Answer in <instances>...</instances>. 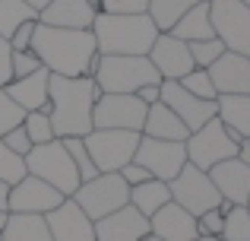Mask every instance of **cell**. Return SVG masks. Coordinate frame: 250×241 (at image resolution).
<instances>
[{
	"mask_svg": "<svg viewBox=\"0 0 250 241\" xmlns=\"http://www.w3.org/2000/svg\"><path fill=\"white\" fill-rule=\"evenodd\" d=\"M32 51L38 54L42 67L57 76H92L98 64V44L92 29H54L38 22Z\"/></svg>",
	"mask_w": 250,
	"mask_h": 241,
	"instance_id": "6da1fadb",
	"label": "cell"
},
{
	"mask_svg": "<svg viewBox=\"0 0 250 241\" xmlns=\"http://www.w3.org/2000/svg\"><path fill=\"white\" fill-rule=\"evenodd\" d=\"M102 95L98 83L92 76H57L51 73L48 80V108L51 124H54L57 140L67 136H85L92 133V111Z\"/></svg>",
	"mask_w": 250,
	"mask_h": 241,
	"instance_id": "7a4b0ae2",
	"label": "cell"
},
{
	"mask_svg": "<svg viewBox=\"0 0 250 241\" xmlns=\"http://www.w3.org/2000/svg\"><path fill=\"white\" fill-rule=\"evenodd\" d=\"M92 35L98 54H149L159 29L149 13H98Z\"/></svg>",
	"mask_w": 250,
	"mask_h": 241,
	"instance_id": "3957f363",
	"label": "cell"
},
{
	"mask_svg": "<svg viewBox=\"0 0 250 241\" xmlns=\"http://www.w3.org/2000/svg\"><path fill=\"white\" fill-rule=\"evenodd\" d=\"M92 80L102 92H130L136 95L143 86L162 83L159 70L152 67L149 54H98Z\"/></svg>",
	"mask_w": 250,
	"mask_h": 241,
	"instance_id": "277c9868",
	"label": "cell"
},
{
	"mask_svg": "<svg viewBox=\"0 0 250 241\" xmlns=\"http://www.w3.org/2000/svg\"><path fill=\"white\" fill-rule=\"evenodd\" d=\"M25 172L48 181L63 197H73L83 184L80 172H76L73 159H70L67 146H63V140H51V143H42V146H32V153L25 155Z\"/></svg>",
	"mask_w": 250,
	"mask_h": 241,
	"instance_id": "5b68a950",
	"label": "cell"
},
{
	"mask_svg": "<svg viewBox=\"0 0 250 241\" xmlns=\"http://www.w3.org/2000/svg\"><path fill=\"white\" fill-rule=\"evenodd\" d=\"M184 146H187V162L190 165H196L200 172H209V168L219 165V162L234 159L241 140H234V136L228 133L225 124L219 118H212L209 124H203L200 130H193V133L184 140Z\"/></svg>",
	"mask_w": 250,
	"mask_h": 241,
	"instance_id": "8992f818",
	"label": "cell"
},
{
	"mask_svg": "<svg viewBox=\"0 0 250 241\" xmlns=\"http://www.w3.org/2000/svg\"><path fill=\"white\" fill-rule=\"evenodd\" d=\"M73 200L92 222H98L102 216L130 203V187L117 172H104V175H95L92 181H83L80 191L73 194Z\"/></svg>",
	"mask_w": 250,
	"mask_h": 241,
	"instance_id": "52a82bcc",
	"label": "cell"
},
{
	"mask_svg": "<svg viewBox=\"0 0 250 241\" xmlns=\"http://www.w3.org/2000/svg\"><path fill=\"white\" fill-rule=\"evenodd\" d=\"M209 19L225 51L250 57V6L244 0H209Z\"/></svg>",
	"mask_w": 250,
	"mask_h": 241,
	"instance_id": "ba28073f",
	"label": "cell"
},
{
	"mask_svg": "<svg viewBox=\"0 0 250 241\" xmlns=\"http://www.w3.org/2000/svg\"><path fill=\"white\" fill-rule=\"evenodd\" d=\"M140 136L143 133H136V130H92L83 140L95 168L104 175V172H121L127 162H133Z\"/></svg>",
	"mask_w": 250,
	"mask_h": 241,
	"instance_id": "9c48e42d",
	"label": "cell"
},
{
	"mask_svg": "<svg viewBox=\"0 0 250 241\" xmlns=\"http://www.w3.org/2000/svg\"><path fill=\"white\" fill-rule=\"evenodd\" d=\"M149 105L130 92H102L92 111V127L95 130H136L143 133Z\"/></svg>",
	"mask_w": 250,
	"mask_h": 241,
	"instance_id": "30bf717a",
	"label": "cell"
},
{
	"mask_svg": "<svg viewBox=\"0 0 250 241\" xmlns=\"http://www.w3.org/2000/svg\"><path fill=\"white\" fill-rule=\"evenodd\" d=\"M168 187H171V200L177 206H184L190 216H200V213L212 210V206H222V194L215 191L209 172H200L190 162L177 172V178L168 181Z\"/></svg>",
	"mask_w": 250,
	"mask_h": 241,
	"instance_id": "8fae6325",
	"label": "cell"
},
{
	"mask_svg": "<svg viewBox=\"0 0 250 241\" xmlns=\"http://www.w3.org/2000/svg\"><path fill=\"white\" fill-rule=\"evenodd\" d=\"M133 162H140L152 178L159 181H171L177 178L184 165H187V146L174 140H152V136H140Z\"/></svg>",
	"mask_w": 250,
	"mask_h": 241,
	"instance_id": "7c38bea8",
	"label": "cell"
},
{
	"mask_svg": "<svg viewBox=\"0 0 250 241\" xmlns=\"http://www.w3.org/2000/svg\"><path fill=\"white\" fill-rule=\"evenodd\" d=\"M63 194L57 187H51L48 181L35 178V175H25L22 181L10 187V197H6V213H35V216H48L51 210L63 203Z\"/></svg>",
	"mask_w": 250,
	"mask_h": 241,
	"instance_id": "4fadbf2b",
	"label": "cell"
},
{
	"mask_svg": "<svg viewBox=\"0 0 250 241\" xmlns=\"http://www.w3.org/2000/svg\"><path fill=\"white\" fill-rule=\"evenodd\" d=\"M162 102H165L171 111L187 124L190 133L200 130L203 124H209V121L215 118V102H206V99L190 95L177 80H162Z\"/></svg>",
	"mask_w": 250,
	"mask_h": 241,
	"instance_id": "5bb4252c",
	"label": "cell"
},
{
	"mask_svg": "<svg viewBox=\"0 0 250 241\" xmlns=\"http://www.w3.org/2000/svg\"><path fill=\"white\" fill-rule=\"evenodd\" d=\"M149 61L159 70L162 80H181V76H187L196 67L193 57H190V44L174 38L171 32H159L155 44L149 48Z\"/></svg>",
	"mask_w": 250,
	"mask_h": 241,
	"instance_id": "9a60e30c",
	"label": "cell"
},
{
	"mask_svg": "<svg viewBox=\"0 0 250 241\" xmlns=\"http://www.w3.org/2000/svg\"><path fill=\"white\" fill-rule=\"evenodd\" d=\"M54 241H95V222L80 210L73 197H67L57 210H51L44 216Z\"/></svg>",
	"mask_w": 250,
	"mask_h": 241,
	"instance_id": "2e32d148",
	"label": "cell"
},
{
	"mask_svg": "<svg viewBox=\"0 0 250 241\" xmlns=\"http://www.w3.org/2000/svg\"><path fill=\"white\" fill-rule=\"evenodd\" d=\"M146 235H149V219L130 203L95 222V241H140Z\"/></svg>",
	"mask_w": 250,
	"mask_h": 241,
	"instance_id": "e0dca14e",
	"label": "cell"
},
{
	"mask_svg": "<svg viewBox=\"0 0 250 241\" xmlns=\"http://www.w3.org/2000/svg\"><path fill=\"white\" fill-rule=\"evenodd\" d=\"M209 178H212L215 191L222 194L225 203L247 206V200H250V165L247 162H241L238 155H234V159H225V162L209 168Z\"/></svg>",
	"mask_w": 250,
	"mask_h": 241,
	"instance_id": "ac0fdd59",
	"label": "cell"
},
{
	"mask_svg": "<svg viewBox=\"0 0 250 241\" xmlns=\"http://www.w3.org/2000/svg\"><path fill=\"white\" fill-rule=\"evenodd\" d=\"M209 80H212L219 95H244L250 92V57L225 51L219 61L209 67Z\"/></svg>",
	"mask_w": 250,
	"mask_h": 241,
	"instance_id": "d6986e66",
	"label": "cell"
},
{
	"mask_svg": "<svg viewBox=\"0 0 250 241\" xmlns=\"http://www.w3.org/2000/svg\"><path fill=\"white\" fill-rule=\"evenodd\" d=\"M149 235L162 241H190L200 235V225H196V216H190L184 206H177L171 200L155 216H149Z\"/></svg>",
	"mask_w": 250,
	"mask_h": 241,
	"instance_id": "ffe728a7",
	"label": "cell"
},
{
	"mask_svg": "<svg viewBox=\"0 0 250 241\" xmlns=\"http://www.w3.org/2000/svg\"><path fill=\"white\" fill-rule=\"evenodd\" d=\"M95 16L98 13L89 0H51L38 13V22L54 25V29H92Z\"/></svg>",
	"mask_w": 250,
	"mask_h": 241,
	"instance_id": "44dd1931",
	"label": "cell"
},
{
	"mask_svg": "<svg viewBox=\"0 0 250 241\" xmlns=\"http://www.w3.org/2000/svg\"><path fill=\"white\" fill-rule=\"evenodd\" d=\"M48 80H51V73L42 67V70H35V73H29V76L10 80L3 89L22 111H44V108H48Z\"/></svg>",
	"mask_w": 250,
	"mask_h": 241,
	"instance_id": "7402d4cb",
	"label": "cell"
},
{
	"mask_svg": "<svg viewBox=\"0 0 250 241\" xmlns=\"http://www.w3.org/2000/svg\"><path fill=\"white\" fill-rule=\"evenodd\" d=\"M143 136H152V140H174V143H184L190 136L187 124L177 118L174 111L165 105V102H155L149 105L146 111V124H143Z\"/></svg>",
	"mask_w": 250,
	"mask_h": 241,
	"instance_id": "603a6c76",
	"label": "cell"
},
{
	"mask_svg": "<svg viewBox=\"0 0 250 241\" xmlns=\"http://www.w3.org/2000/svg\"><path fill=\"white\" fill-rule=\"evenodd\" d=\"M215 118L225 124L234 140H247L250 136V92L219 95V99H215Z\"/></svg>",
	"mask_w": 250,
	"mask_h": 241,
	"instance_id": "cb8c5ba5",
	"label": "cell"
},
{
	"mask_svg": "<svg viewBox=\"0 0 250 241\" xmlns=\"http://www.w3.org/2000/svg\"><path fill=\"white\" fill-rule=\"evenodd\" d=\"M3 241H54L44 216L35 213H10L3 225Z\"/></svg>",
	"mask_w": 250,
	"mask_h": 241,
	"instance_id": "d4e9b609",
	"label": "cell"
},
{
	"mask_svg": "<svg viewBox=\"0 0 250 241\" xmlns=\"http://www.w3.org/2000/svg\"><path fill=\"white\" fill-rule=\"evenodd\" d=\"M171 35L181 38V42H187V44H190V42H203V38H215L212 19H209V0H206V3L190 6V10L174 22Z\"/></svg>",
	"mask_w": 250,
	"mask_h": 241,
	"instance_id": "484cf974",
	"label": "cell"
},
{
	"mask_svg": "<svg viewBox=\"0 0 250 241\" xmlns=\"http://www.w3.org/2000/svg\"><path fill=\"white\" fill-rule=\"evenodd\" d=\"M165 203H171V187L168 181H159V178H149L146 184H136L130 187V206L143 213V216H155Z\"/></svg>",
	"mask_w": 250,
	"mask_h": 241,
	"instance_id": "4316f807",
	"label": "cell"
},
{
	"mask_svg": "<svg viewBox=\"0 0 250 241\" xmlns=\"http://www.w3.org/2000/svg\"><path fill=\"white\" fill-rule=\"evenodd\" d=\"M196 3H206V0H149V16H152L155 29L159 32H171L174 22Z\"/></svg>",
	"mask_w": 250,
	"mask_h": 241,
	"instance_id": "83f0119b",
	"label": "cell"
},
{
	"mask_svg": "<svg viewBox=\"0 0 250 241\" xmlns=\"http://www.w3.org/2000/svg\"><path fill=\"white\" fill-rule=\"evenodd\" d=\"M35 19H38V13L25 0H0V35L6 42L22 22H35Z\"/></svg>",
	"mask_w": 250,
	"mask_h": 241,
	"instance_id": "f1b7e54d",
	"label": "cell"
},
{
	"mask_svg": "<svg viewBox=\"0 0 250 241\" xmlns=\"http://www.w3.org/2000/svg\"><path fill=\"white\" fill-rule=\"evenodd\" d=\"M22 130L29 133L32 146H42V143L57 140L54 124H51V114H48V111H25V118H22Z\"/></svg>",
	"mask_w": 250,
	"mask_h": 241,
	"instance_id": "f546056e",
	"label": "cell"
},
{
	"mask_svg": "<svg viewBox=\"0 0 250 241\" xmlns=\"http://www.w3.org/2000/svg\"><path fill=\"white\" fill-rule=\"evenodd\" d=\"M63 146H67L70 159H73L76 172H80V181H92L95 175H102L95 168V162H92V155H89V149H85V140H83V136H67V140H63Z\"/></svg>",
	"mask_w": 250,
	"mask_h": 241,
	"instance_id": "4dcf8cb0",
	"label": "cell"
},
{
	"mask_svg": "<svg viewBox=\"0 0 250 241\" xmlns=\"http://www.w3.org/2000/svg\"><path fill=\"white\" fill-rule=\"evenodd\" d=\"M222 241H250V210L247 206H231L225 213Z\"/></svg>",
	"mask_w": 250,
	"mask_h": 241,
	"instance_id": "1f68e13d",
	"label": "cell"
},
{
	"mask_svg": "<svg viewBox=\"0 0 250 241\" xmlns=\"http://www.w3.org/2000/svg\"><path fill=\"white\" fill-rule=\"evenodd\" d=\"M177 83H181L190 95H196V99H206V102H215V99H219L212 80H209V70H203V67H193L187 76H181Z\"/></svg>",
	"mask_w": 250,
	"mask_h": 241,
	"instance_id": "d6a6232c",
	"label": "cell"
},
{
	"mask_svg": "<svg viewBox=\"0 0 250 241\" xmlns=\"http://www.w3.org/2000/svg\"><path fill=\"white\" fill-rule=\"evenodd\" d=\"M25 175H29V172H25V159H22V155H16L3 140H0V181L13 187L16 181H22Z\"/></svg>",
	"mask_w": 250,
	"mask_h": 241,
	"instance_id": "836d02e7",
	"label": "cell"
},
{
	"mask_svg": "<svg viewBox=\"0 0 250 241\" xmlns=\"http://www.w3.org/2000/svg\"><path fill=\"white\" fill-rule=\"evenodd\" d=\"M225 54V44L219 42V38H203V42H190V57H193L196 67L209 70L219 57Z\"/></svg>",
	"mask_w": 250,
	"mask_h": 241,
	"instance_id": "e575fe53",
	"label": "cell"
},
{
	"mask_svg": "<svg viewBox=\"0 0 250 241\" xmlns=\"http://www.w3.org/2000/svg\"><path fill=\"white\" fill-rule=\"evenodd\" d=\"M231 210V203H225L222 200V206H212V210L200 213L196 216V225H200V235H215L222 238V232H225V213Z\"/></svg>",
	"mask_w": 250,
	"mask_h": 241,
	"instance_id": "d590c367",
	"label": "cell"
},
{
	"mask_svg": "<svg viewBox=\"0 0 250 241\" xmlns=\"http://www.w3.org/2000/svg\"><path fill=\"white\" fill-rule=\"evenodd\" d=\"M22 118H25V111L10 99V95H6V89L0 86V136H3L6 130L19 127V124H22Z\"/></svg>",
	"mask_w": 250,
	"mask_h": 241,
	"instance_id": "8d00e7d4",
	"label": "cell"
},
{
	"mask_svg": "<svg viewBox=\"0 0 250 241\" xmlns=\"http://www.w3.org/2000/svg\"><path fill=\"white\" fill-rule=\"evenodd\" d=\"M95 13H146L149 0H89Z\"/></svg>",
	"mask_w": 250,
	"mask_h": 241,
	"instance_id": "74e56055",
	"label": "cell"
},
{
	"mask_svg": "<svg viewBox=\"0 0 250 241\" xmlns=\"http://www.w3.org/2000/svg\"><path fill=\"white\" fill-rule=\"evenodd\" d=\"M10 67H13V80H19V76H29L35 70H42V61H38V54L32 48L29 51H13Z\"/></svg>",
	"mask_w": 250,
	"mask_h": 241,
	"instance_id": "f35d334b",
	"label": "cell"
},
{
	"mask_svg": "<svg viewBox=\"0 0 250 241\" xmlns=\"http://www.w3.org/2000/svg\"><path fill=\"white\" fill-rule=\"evenodd\" d=\"M0 140H3V143H6V146H10L16 155H22V159L32 153V140H29V133L22 130V124H19V127H13V130H6V133L0 136Z\"/></svg>",
	"mask_w": 250,
	"mask_h": 241,
	"instance_id": "ab89813d",
	"label": "cell"
},
{
	"mask_svg": "<svg viewBox=\"0 0 250 241\" xmlns=\"http://www.w3.org/2000/svg\"><path fill=\"white\" fill-rule=\"evenodd\" d=\"M35 25H38V19H35V22H22V25H19V29L10 35V48L13 51H29L32 38H35Z\"/></svg>",
	"mask_w": 250,
	"mask_h": 241,
	"instance_id": "60d3db41",
	"label": "cell"
},
{
	"mask_svg": "<svg viewBox=\"0 0 250 241\" xmlns=\"http://www.w3.org/2000/svg\"><path fill=\"white\" fill-rule=\"evenodd\" d=\"M117 175H121V178L127 181V187H136V184H146V181L152 178V175H149L146 168L140 165V162H127V165H124V168H121V172H117Z\"/></svg>",
	"mask_w": 250,
	"mask_h": 241,
	"instance_id": "b9f144b4",
	"label": "cell"
},
{
	"mask_svg": "<svg viewBox=\"0 0 250 241\" xmlns=\"http://www.w3.org/2000/svg\"><path fill=\"white\" fill-rule=\"evenodd\" d=\"M10 57H13V48H10V42H6V38L0 35V86H6V83L13 80V67H10Z\"/></svg>",
	"mask_w": 250,
	"mask_h": 241,
	"instance_id": "7bdbcfd3",
	"label": "cell"
},
{
	"mask_svg": "<svg viewBox=\"0 0 250 241\" xmlns=\"http://www.w3.org/2000/svg\"><path fill=\"white\" fill-rule=\"evenodd\" d=\"M136 99H140V102H146V105H155V102H162V83L143 86L140 92H136Z\"/></svg>",
	"mask_w": 250,
	"mask_h": 241,
	"instance_id": "ee69618b",
	"label": "cell"
},
{
	"mask_svg": "<svg viewBox=\"0 0 250 241\" xmlns=\"http://www.w3.org/2000/svg\"><path fill=\"white\" fill-rule=\"evenodd\" d=\"M238 159L250 165V136H247V140H241V146H238Z\"/></svg>",
	"mask_w": 250,
	"mask_h": 241,
	"instance_id": "f6af8a7d",
	"label": "cell"
},
{
	"mask_svg": "<svg viewBox=\"0 0 250 241\" xmlns=\"http://www.w3.org/2000/svg\"><path fill=\"white\" fill-rule=\"evenodd\" d=\"M6 197H10V184L0 181V210H6Z\"/></svg>",
	"mask_w": 250,
	"mask_h": 241,
	"instance_id": "bcb514c9",
	"label": "cell"
},
{
	"mask_svg": "<svg viewBox=\"0 0 250 241\" xmlns=\"http://www.w3.org/2000/svg\"><path fill=\"white\" fill-rule=\"evenodd\" d=\"M25 3H29V6H32V10H35V13H42L44 6L51 3V0H25Z\"/></svg>",
	"mask_w": 250,
	"mask_h": 241,
	"instance_id": "7dc6e473",
	"label": "cell"
},
{
	"mask_svg": "<svg viewBox=\"0 0 250 241\" xmlns=\"http://www.w3.org/2000/svg\"><path fill=\"white\" fill-rule=\"evenodd\" d=\"M190 241H222V238H215V235H196V238H190Z\"/></svg>",
	"mask_w": 250,
	"mask_h": 241,
	"instance_id": "c3c4849f",
	"label": "cell"
},
{
	"mask_svg": "<svg viewBox=\"0 0 250 241\" xmlns=\"http://www.w3.org/2000/svg\"><path fill=\"white\" fill-rule=\"evenodd\" d=\"M6 216H10V213H6V210H0V232H3V225H6Z\"/></svg>",
	"mask_w": 250,
	"mask_h": 241,
	"instance_id": "681fc988",
	"label": "cell"
},
{
	"mask_svg": "<svg viewBox=\"0 0 250 241\" xmlns=\"http://www.w3.org/2000/svg\"><path fill=\"white\" fill-rule=\"evenodd\" d=\"M140 241H162V238H155V235H146V238H140Z\"/></svg>",
	"mask_w": 250,
	"mask_h": 241,
	"instance_id": "f907efd6",
	"label": "cell"
},
{
	"mask_svg": "<svg viewBox=\"0 0 250 241\" xmlns=\"http://www.w3.org/2000/svg\"><path fill=\"white\" fill-rule=\"evenodd\" d=\"M0 241H3V232H0Z\"/></svg>",
	"mask_w": 250,
	"mask_h": 241,
	"instance_id": "816d5d0a",
	"label": "cell"
},
{
	"mask_svg": "<svg viewBox=\"0 0 250 241\" xmlns=\"http://www.w3.org/2000/svg\"><path fill=\"white\" fill-rule=\"evenodd\" d=\"M247 210H250V200H247Z\"/></svg>",
	"mask_w": 250,
	"mask_h": 241,
	"instance_id": "f5cc1de1",
	"label": "cell"
},
{
	"mask_svg": "<svg viewBox=\"0 0 250 241\" xmlns=\"http://www.w3.org/2000/svg\"><path fill=\"white\" fill-rule=\"evenodd\" d=\"M244 3H247V6H250V0H244Z\"/></svg>",
	"mask_w": 250,
	"mask_h": 241,
	"instance_id": "db71d44e",
	"label": "cell"
}]
</instances>
